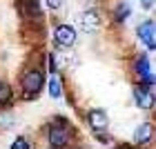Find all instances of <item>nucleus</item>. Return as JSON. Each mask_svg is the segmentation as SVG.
<instances>
[{
  "mask_svg": "<svg viewBox=\"0 0 156 149\" xmlns=\"http://www.w3.org/2000/svg\"><path fill=\"white\" fill-rule=\"evenodd\" d=\"M45 82H47V76L42 69H27V71L20 76V89H23V98L25 100H36V98L42 94L45 89Z\"/></svg>",
  "mask_w": 156,
  "mask_h": 149,
  "instance_id": "1",
  "label": "nucleus"
},
{
  "mask_svg": "<svg viewBox=\"0 0 156 149\" xmlns=\"http://www.w3.org/2000/svg\"><path fill=\"white\" fill-rule=\"evenodd\" d=\"M72 138H74V129L67 125L65 118H56L54 123L49 125V131H47L49 149H67L72 145Z\"/></svg>",
  "mask_w": 156,
  "mask_h": 149,
  "instance_id": "2",
  "label": "nucleus"
},
{
  "mask_svg": "<svg viewBox=\"0 0 156 149\" xmlns=\"http://www.w3.org/2000/svg\"><path fill=\"white\" fill-rule=\"evenodd\" d=\"M76 40H78V33L72 25H67V23H60V25H56V29H54V45L62 49V51H67V49H72L76 45Z\"/></svg>",
  "mask_w": 156,
  "mask_h": 149,
  "instance_id": "3",
  "label": "nucleus"
},
{
  "mask_svg": "<svg viewBox=\"0 0 156 149\" xmlns=\"http://www.w3.org/2000/svg\"><path fill=\"white\" fill-rule=\"evenodd\" d=\"M132 98H134V102H136V107L140 111H150L154 107V87L136 82L134 89H132Z\"/></svg>",
  "mask_w": 156,
  "mask_h": 149,
  "instance_id": "4",
  "label": "nucleus"
},
{
  "mask_svg": "<svg viewBox=\"0 0 156 149\" xmlns=\"http://www.w3.org/2000/svg\"><path fill=\"white\" fill-rule=\"evenodd\" d=\"M103 27V16L96 7H87L83 13H80V29L85 33H98Z\"/></svg>",
  "mask_w": 156,
  "mask_h": 149,
  "instance_id": "5",
  "label": "nucleus"
},
{
  "mask_svg": "<svg viewBox=\"0 0 156 149\" xmlns=\"http://www.w3.org/2000/svg\"><path fill=\"white\" fill-rule=\"evenodd\" d=\"M134 74L138 76V82L154 87V74H152V67H150V58L145 54H138L134 58Z\"/></svg>",
  "mask_w": 156,
  "mask_h": 149,
  "instance_id": "6",
  "label": "nucleus"
},
{
  "mask_svg": "<svg viewBox=\"0 0 156 149\" xmlns=\"http://www.w3.org/2000/svg\"><path fill=\"white\" fill-rule=\"evenodd\" d=\"M136 36L140 38V42L150 49H156V29H154V20H143L136 27Z\"/></svg>",
  "mask_w": 156,
  "mask_h": 149,
  "instance_id": "7",
  "label": "nucleus"
},
{
  "mask_svg": "<svg viewBox=\"0 0 156 149\" xmlns=\"http://www.w3.org/2000/svg\"><path fill=\"white\" fill-rule=\"evenodd\" d=\"M87 125L91 127V131H107L109 127V116L107 111L96 107V109H89L87 111Z\"/></svg>",
  "mask_w": 156,
  "mask_h": 149,
  "instance_id": "8",
  "label": "nucleus"
},
{
  "mask_svg": "<svg viewBox=\"0 0 156 149\" xmlns=\"http://www.w3.org/2000/svg\"><path fill=\"white\" fill-rule=\"evenodd\" d=\"M152 136H154V127L150 123H143L136 127V131H134V143L138 147H147L152 143Z\"/></svg>",
  "mask_w": 156,
  "mask_h": 149,
  "instance_id": "9",
  "label": "nucleus"
},
{
  "mask_svg": "<svg viewBox=\"0 0 156 149\" xmlns=\"http://www.w3.org/2000/svg\"><path fill=\"white\" fill-rule=\"evenodd\" d=\"M45 85H47L49 98H54V100H58V98L65 94V82H62V78H60L58 74H49V80H47Z\"/></svg>",
  "mask_w": 156,
  "mask_h": 149,
  "instance_id": "10",
  "label": "nucleus"
},
{
  "mask_svg": "<svg viewBox=\"0 0 156 149\" xmlns=\"http://www.w3.org/2000/svg\"><path fill=\"white\" fill-rule=\"evenodd\" d=\"M13 98H16V94H13V87L7 80H2L0 78V109L9 107V105L13 102Z\"/></svg>",
  "mask_w": 156,
  "mask_h": 149,
  "instance_id": "11",
  "label": "nucleus"
},
{
  "mask_svg": "<svg viewBox=\"0 0 156 149\" xmlns=\"http://www.w3.org/2000/svg\"><path fill=\"white\" fill-rule=\"evenodd\" d=\"M23 9H25V13H27L29 20H40L42 18L40 0H23Z\"/></svg>",
  "mask_w": 156,
  "mask_h": 149,
  "instance_id": "12",
  "label": "nucleus"
},
{
  "mask_svg": "<svg viewBox=\"0 0 156 149\" xmlns=\"http://www.w3.org/2000/svg\"><path fill=\"white\" fill-rule=\"evenodd\" d=\"M129 16H132V7H129V2H125V0L116 2V7H114V23H116V25H123Z\"/></svg>",
  "mask_w": 156,
  "mask_h": 149,
  "instance_id": "13",
  "label": "nucleus"
},
{
  "mask_svg": "<svg viewBox=\"0 0 156 149\" xmlns=\"http://www.w3.org/2000/svg\"><path fill=\"white\" fill-rule=\"evenodd\" d=\"M45 65H47V71L49 74H58V60H56L54 54H47L45 56Z\"/></svg>",
  "mask_w": 156,
  "mask_h": 149,
  "instance_id": "14",
  "label": "nucleus"
},
{
  "mask_svg": "<svg viewBox=\"0 0 156 149\" xmlns=\"http://www.w3.org/2000/svg\"><path fill=\"white\" fill-rule=\"evenodd\" d=\"M9 149H31V143H29V138L18 136V138L11 143V147H9Z\"/></svg>",
  "mask_w": 156,
  "mask_h": 149,
  "instance_id": "15",
  "label": "nucleus"
},
{
  "mask_svg": "<svg viewBox=\"0 0 156 149\" xmlns=\"http://www.w3.org/2000/svg\"><path fill=\"white\" fill-rule=\"evenodd\" d=\"M42 2L47 5V9H51V11H58V9H62L65 0H42Z\"/></svg>",
  "mask_w": 156,
  "mask_h": 149,
  "instance_id": "16",
  "label": "nucleus"
},
{
  "mask_svg": "<svg viewBox=\"0 0 156 149\" xmlns=\"http://www.w3.org/2000/svg\"><path fill=\"white\" fill-rule=\"evenodd\" d=\"M140 5H143V9H150V7L154 5V0H140Z\"/></svg>",
  "mask_w": 156,
  "mask_h": 149,
  "instance_id": "17",
  "label": "nucleus"
},
{
  "mask_svg": "<svg viewBox=\"0 0 156 149\" xmlns=\"http://www.w3.org/2000/svg\"><path fill=\"white\" fill-rule=\"evenodd\" d=\"M116 149H127V147H125V145H118V147H116Z\"/></svg>",
  "mask_w": 156,
  "mask_h": 149,
  "instance_id": "18",
  "label": "nucleus"
}]
</instances>
